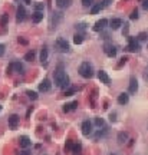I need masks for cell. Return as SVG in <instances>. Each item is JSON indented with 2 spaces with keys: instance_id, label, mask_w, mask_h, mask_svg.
Returning <instances> with one entry per match:
<instances>
[{
  "instance_id": "cell-14",
  "label": "cell",
  "mask_w": 148,
  "mask_h": 155,
  "mask_svg": "<svg viewBox=\"0 0 148 155\" xmlns=\"http://www.w3.org/2000/svg\"><path fill=\"white\" fill-rule=\"evenodd\" d=\"M91 132H92V123L89 121H85L82 123V134L88 136V135H91Z\"/></svg>"
},
{
  "instance_id": "cell-34",
  "label": "cell",
  "mask_w": 148,
  "mask_h": 155,
  "mask_svg": "<svg viewBox=\"0 0 148 155\" xmlns=\"http://www.w3.org/2000/svg\"><path fill=\"white\" fill-rule=\"evenodd\" d=\"M72 147H73V144H72L71 141H68L66 142V145H65V149H66V151H71Z\"/></svg>"
},
{
  "instance_id": "cell-10",
  "label": "cell",
  "mask_w": 148,
  "mask_h": 155,
  "mask_svg": "<svg viewBox=\"0 0 148 155\" xmlns=\"http://www.w3.org/2000/svg\"><path fill=\"white\" fill-rule=\"evenodd\" d=\"M106 25H108V20L106 19L98 20L97 23H95V26H94V30H95V32H101V30H103V29L106 27Z\"/></svg>"
},
{
  "instance_id": "cell-47",
  "label": "cell",
  "mask_w": 148,
  "mask_h": 155,
  "mask_svg": "<svg viewBox=\"0 0 148 155\" xmlns=\"http://www.w3.org/2000/svg\"><path fill=\"white\" fill-rule=\"evenodd\" d=\"M140 2H142V0H140Z\"/></svg>"
},
{
  "instance_id": "cell-29",
  "label": "cell",
  "mask_w": 148,
  "mask_h": 155,
  "mask_svg": "<svg viewBox=\"0 0 148 155\" xmlns=\"http://www.w3.org/2000/svg\"><path fill=\"white\" fill-rule=\"evenodd\" d=\"M9 23V14H3L2 19H0V25L2 26H6Z\"/></svg>"
},
{
  "instance_id": "cell-44",
  "label": "cell",
  "mask_w": 148,
  "mask_h": 155,
  "mask_svg": "<svg viewBox=\"0 0 148 155\" xmlns=\"http://www.w3.org/2000/svg\"><path fill=\"white\" fill-rule=\"evenodd\" d=\"M124 26H125V27H124V33L127 35V33H128V25H124Z\"/></svg>"
},
{
  "instance_id": "cell-19",
  "label": "cell",
  "mask_w": 148,
  "mask_h": 155,
  "mask_svg": "<svg viewBox=\"0 0 148 155\" xmlns=\"http://www.w3.org/2000/svg\"><path fill=\"white\" fill-rule=\"evenodd\" d=\"M109 25H111V29H112V30H116L119 26L122 25V20L121 19H112L109 22Z\"/></svg>"
},
{
  "instance_id": "cell-32",
  "label": "cell",
  "mask_w": 148,
  "mask_h": 155,
  "mask_svg": "<svg viewBox=\"0 0 148 155\" xmlns=\"http://www.w3.org/2000/svg\"><path fill=\"white\" fill-rule=\"evenodd\" d=\"M138 39H140V40H148V35L147 33H140V35H138Z\"/></svg>"
},
{
  "instance_id": "cell-27",
  "label": "cell",
  "mask_w": 148,
  "mask_h": 155,
  "mask_svg": "<svg viewBox=\"0 0 148 155\" xmlns=\"http://www.w3.org/2000/svg\"><path fill=\"white\" fill-rule=\"evenodd\" d=\"M82 40H84V38H82V35H79V33H76V35L73 36V43H76V45H81Z\"/></svg>"
},
{
  "instance_id": "cell-28",
  "label": "cell",
  "mask_w": 148,
  "mask_h": 155,
  "mask_svg": "<svg viewBox=\"0 0 148 155\" xmlns=\"http://www.w3.org/2000/svg\"><path fill=\"white\" fill-rule=\"evenodd\" d=\"M35 10H38V12H43V10H45V5H43L42 2L35 3Z\"/></svg>"
},
{
  "instance_id": "cell-3",
  "label": "cell",
  "mask_w": 148,
  "mask_h": 155,
  "mask_svg": "<svg viewBox=\"0 0 148 155\" xmlns=\"http://www.w3.org/2000/svg\"><path fill=\"white\" fill-rule=\"evenodd\" d=\"M62 20H63V13L60 12V10L53 13V14H52V19H51V30L56 29V27L60 25Z\"/></svg>"
},
{
  "instance_id": "cell-35",
  "label": "cell",
  "mask_w": 148,
  "mask_h": 155,
  "mask_svg": "<svg viewBox=\"0 0 148 155\" xmlns=\"http://www.w3.org/2000/svg\"><path fill=\"white\" fill-rule=\"evenodd\" d=\"M6 73H7V76H9V75H12V73H13V65H12V63L9 65V66H7V72H6Z\"/></svg>"
},
{
  "instance_id": "cell-23",
  "label": "cell",
  "mask_w": 148,
  "mask_h": 155,
  "mask_svg": "<svg viewBox=\"0 0 148 155\" xmlns=\"http://www.w3.org/2000/svg\"><path fill=\"white\" fill-rule=\"evenodd\" d=\"M81 149H82V145L81 144H73V147H72V154H79L81 152Z\"/></svg>"
},
{
  "instance_id": "cell-43",
  "label": "cell",
  "mask_w": 148,
  "mask_h": 155,
  "mask_svg": "<svg viewBox=\"0 0 148 155\" xmlns=\"http://www.w3.org/2000/svg\"><path fill=\"white\" fill-rule=\"evenodd\" d=\"M20 155H32V154H30L29 151H22V152H20Z\"/></svg>"
},
{
  "instance_id": "cell-5",
  "label": "cell",
  "mask_w": 148,
  "mask_h": 155,
  "mask_svg": "<svg viewBox=\"0 0 148 155\" xmlns=\"http://www.w3.org/2000/svg\"><path fill=\"white\" fill-rule=\"evenodd\" d=\"M129 45L127 46V50L128 52H140V49H141V46H140V43H138V40L134 38H129Z\"/></svg>"
},
{
  "instance_id": "cell-7",
  "label": "cell",
  "mask_w": 148,
  "mask_h": 155,
  "mask_svg": "<svg viewBox=\"0 0 148 155\" xmlns=\"http://www.w3.org/2000/svg\"><path fill=\"white\" fill-rule=\"evenodd\" d=\"M26 17V10L23 6H17V10H16V22L20 23V22H23Z\"/></svg>"
},
{
  "instance_id": "cell-13",
  "label": "cell",
  "mask_w": 148,
  "mask_h": 155,
  "mask_svg": "<svg viewBox=\"0 0 148 155\" xmlns=\"http://www.w3.org/2000/svg\"><path fill=\"white\" fill-rule=\"evenodd\" d=\"M128 90H129V93H135L137 90H138V82H137V79L134 76L129 79V88H128Z\"/></svg>"
},
{
  "instance_id": "cell-8",
  "label": "cell",
  "mask_w": 148,
  "mask_h": 155,
  "mask_svg": "<svg viewBox=\"0 0 148 155\" xmlns=\"http://www.w3.org/2000/svg\"><path fill=\"white\" fill-rule=\"evenodd\" d=\"M103 50H105V53H106V56H109V58H115V55H116V47L115 46L106 43V45L103 46Z\"/></svg>"
},
{
  "instance_id": "cell-24",
  "label": "cell",
  "mask_w": 148,
  "mask_h": 155,
  "mask_svg": "<svg viewBox=\"0 0 148 155\" xmlns=\"http://www.w3.org/2000/svg\"><path fill=\"white\" fill-rule=\"evenodd\" d=\"M101 9H102V3H98V5H95V6L91 9V13H92V14H97L98 12H101Z\"/></svg>"
},
{
  "instance_id": "cell-16",
  "label": "cell",
  "mask_w": 148,
  "mask_h": 155,
  "mask_svg": "<svg viewBox=\"0 0 148 155\" xmlns=\"http://www.w3.org/2000/svg\"><path fill=\"white\" fill-rule=\"evenodd\" d=\"M78 108V102L73 101V102H69V103H65L63 105V112H71V111L76 109Z\"/></svg>"
},
{
  "instance_id": "cell-22",
  "label": "cell",
  "mask_w": 148,
  "mask_h": 155,
  "mask_svg": "<svg viewBox=\"0 0 148 155\" xmlns=\"http://www.w3.org/2000/svg\"><path fill=\"white\" fill-rule=\"evenodd\" d=\"M127 139H128V134H127V132H119V134H118V142H119V144H124Z\"/></svg>"
},
{
  "instance_id": "cell-6",
  "label": "cell",
  "mask_w": 148,
  "mask_h": 155,
  "mask_svg": "<svg viewBox=\"0 0 148 155\" xmlns=\"http://www.w3.org/2000/svg\"><path fill=\"white\" fill-rule=\"evenodd\" d=\"M9 128L10 129H17V125H19V121H20V118L19 115H16V114H13V115L9 116Z\"/></svg>"
},
{
  "instance_id": "cell-46",
  "label": "cell",
  "mask_w": 148,
  "mask_h": 155,
  "mask_svg": "<svg viewBox=\"0 0 148 155\" xmlns=\"http://www.w3.org/2000/svg\"><path fill=\"white\" fill-rule=\"evenodd\" d=\"M0 109H2V106H0Z\"/></svg>"
},
{
  "instance_id": "cell-9",
  "label": "cell",
  "mask_w": 148,
  "mask_h": 155,
  "mask_svg": "<svg viewBox=\"0 0 148 155\" xmlns=\"http://www.w3.org/2000/svg\"><path fill=\"white\" fill-rule=\"evenodd\" d=\"M51 88H52V84L49 79H43V81L39 84V90H40V92H49Z\"/></svg>"
},
{
  "instance_id": "cell-15",
  "label": "cell",
  "mask_w": 148,
  "mask_h": 155,
  "mask_svg": "<svg viewBox=\"0 0 148 155\" xmlns=\"http://www.w3.org/2000/svg\"><path fill=\"white\" fill-rule=\"evenodd\" d=\"M43 12H38V10H35L32 14V20H33V23H39V22H42L43 20Z\"/></svg>"
},
{
  "instance_id": "cell-1",
  "label": "cell",
  "mask_w": 148,
  "mask_h": 155,
  "mask_svg": "<svg viewBox=\"0 0 148 155\" xmlns=\"http://www.w3.org/2000/svg\"><path fill=\"white\" fill-rule=\"evenodd\" d=\"M53 82H55V85H56L58 88H62V89H65V88L69 86V78H68V75H66V72L62 69V66L55 71Z\"/></svg>"
},
{
  "instance_id": "cell-37",
  "label": "cell",
  "mask_w": 148,
  "mask_h": 155,
  "mask_svg": "<svg viewBox=\"0 0 148 155\" xmlns=\"http://www.w3.org/2000/svg\"><path fill=\"white\" fill-rule=\"evenodd\" d=\"M82 5H84L85 7H88L92 5V0H82Z\"/></svg>"
},
{
  "instance_id": "cell-42",
  "label": "cell",
  "mask_w": 148,
  "mask_h": 155,
  "mask_svg": "<svg viewBox=\"0 0 148 155\" xmlns=\"http://www.w3.org/2000/svg\"><path fill=\"white\" fill-rule=\"evenodd\" d=\"M3 55H5V45L0 43V56H3Z\"/></svg>"
},
{
  "instance_id": "cell-39",
  "label": "cell",
  "mask_w": 148,
  "mask_h": 155,
  "mask_svg": "<svg viewBox=\"0 0 148 155\" xmlns=\"http://www.w3.org/2000/svg\"><path fill=\"white\" fill-rule=\"evenodd\" d=\"M111 2H112V0H103V2H102V7H108L111 5Z\"/></svg>"
},
{
  "instance_id": "cell-36",
  "label": "cell",
  "mask_w": 148,
  "mask_h": 155,
  "mask_svg": "<svg viewBox=\"0 0 148 155\" xmlns=\"http://www.w3.org/2000/svg\"><path fill=\"white\" fill-rule=\"evenodd\" d=\"M109 121H111V122H115V121H116V114H115V112H112V114L109 115Z\"/></svg>"
},
{
  "instance_id": "cell-2",
  "label": "cell",
  "mask_w": 148,
  "mask_h": 155,
  "mask_svg": "<svg viewBox=\"0 0 148 155\" xmlns=\"http://www.w3.org/2000/svg\"><path fill=\"white\" fill-rule=\"evenodd\" d=\"M79 73H81L82 78H86V79L92 78L94 76V68H92V65L89 62H84V63L79 66Z\"/></svg>"
},
{
  "instance_id": "cell-11",
  "label": "cell",
  "mask_w": 148,
  "mask_h": 155,
  "mask_svg": "<svg viewBox=\"0 0 148 155\" xmlns=\"http://www.w3.org/2000/svg\"><path fill=\"white\" fill-rule=\"evenodd\" d=\"M98 79H99L102 84H105V85H109L111 84V79H109L108 73H106L105 71H99V72H98Z\"/></svg>"
},
{
  "instance_id": "cell-12",
  "label": "cell",
  "mask_w": 148,
  "mask_h": 155,
  "mask_svg": "<svg viewBox=\"0 0 148 155\" xmlns=\"http://www.w3.org/2000/svg\"><path fill=\"white\" fill-rule=\"evenodd\" d=\"M19 144H20V147L22 148H29L30 145H32V141H30V138L29 136H26V135H23V136H20L19 138Z\"/></svg>"
},
{
  "instance_id": "cell-38",
  "label": "cell",
  "mask_w": 148,
  "mask_h": 155,
  "mask_svg": "<svg viewBox=\"0 0 148 155\" xmlns=\"http://www.w3.org/2000/svg\"><path fill=\"white\" fill-rule=\"evenodd\" d=\"M85 27H86L85 23H79V25H76V29H79V30H85Z\"/></svg>"
},
{
  "instance_id": "cell-4",
  "label": "cell",
  "mask_w": 148,
  "mask_h": 155,
  "mask_svg": "<svg viewBox=\"0 0 148 155\" xmlns=\"http://www.w3.org/2000/svg\"><path fill=\"white\" fill-rule=\"evenodd\" d=\"M55 46H56V49H58L59 52H62V53H68V52L71 50V46H69V43H68L65 39H62V38L56 39Z\"/></svg>"
},
{
  "instance_id": "cell-25",
  "label": "cell",
  "mask_w": 148,
  "mask_h": 155,
  "mask_svg": "<svg viewBox=\"0 0 148 155\" xmlns=\"http://www.w3.org/2000/svg\"><path fill=\"white\" fill-rule=\"evenodd\" d=\"M26 95H27L29 99H32V101H36V99H38V93H36V92H33V90H27V92H26Z\"/></svg>"
},
{
  "instance_id": "cell-30",
  "label": "cell",
  "mask_w": 148,
  "mask_h": 155,
  "mask_svg": "<svg viewBox=\"0 0 148 155\" xmlns=\"http://www.w3.org/2000/svg\"><path fill=\"white\" fill-rule=\"evenodd\" d=\"M95 125L101 128V126H103V125H105V122H103L102 118H95Z\"/></svg>"
},
{
  "instance_id": "cell-45",
  "label": "cell",
  "mask_w": 148,
  "mask_h": 155,
  "mask_svg": "<svg viewBox=\"0 0 148 155\" xmlns=\"http://www.w3.org/2000/svg\"><path fill=\"white\" fill-rule=\"evenodd\" d=\"M25 3L26 5H32V3H30V0H25Z\"/></svg>"
},
{
  "instance_id": "cell-26",
  "label": "cell",
  "mask_w": 148,
  "mask_h": 155,
  "mask_svg": "<svg viewBox=\"0 0 148 155\" xmlns=\"http://www.w3.org/2000/svg\"><path fill=\"white\" fill-rule=\"evenodd\" d=\"M33 59H35V52L30 50V52H27L25 55V60H27V62H32Z\"/></svg>"
},
{
  "instance_id": "cell-40",
  "label": "cell",
  "mask_w": 148,
  "mask_h": 155,
  "mask_svg": "<svg viewBox=\"0 0 148 155\" xmlns=\"http://www.w3.org/2000/svg\"><path fill=\"white\" fill-rule=\"evenodd\" d=\"M127 60H128V59H127V58H122V59H121V62L118 63V68H121L122 65H125V62H127Z\"/></svg>"
},
{
  "instance_id": "cell-17",
  "label": "cell",
  "mask_w": 148,
  "mask_h": 155,
  "mask_svg": "<svg viewBox=\"0 0 148 155\" xmlns=\"http://www.w3.org/2000/svg\"><path fill=\"white\" fill-rule=\"evenodd\" d=\"M40 62H42V65H46V62H48V47L46 46H43L40 50Z\"/></svg>"
},
{
  "instance_id": "cell-21",
  "label": "cell",
  "mask_w": 148,
  "mask_h": 155,
  "mask_svg": "<svg viewBox=\"0 0 148 155\" xmlns=\"http://www.w3.org/2000/svg\"><path fill=\"white\" fill-rule=\"evenodd\" d=\"M12 65H13V69L17 73H23V66H22L20 62H12Z\"/></svg>"
},
{
  "instance_id": "cell-31",
  "label": "cell",
  "mask_w": 148,
  "mask_h": 155,
  "mask_svg": "<svg viewBox=\"0 0 148 155\" xmlns=\"http://www.w3.org/2000/svg\"><path fill=\"white\" fill-rule=\"evenodd\" d=\"M129 17H131V20H137V19H138V12H137V9H135V10H132V13H131V16H129Z\"/></svg>"
},
{
  "instance_id": "cell-41",
  "label": "cell",
  "mask_w": 148,
  "mask_h": 155,
  "mask_svg": "<svg viewBox=\"0 0 148 155\" xmlns=\"http://www.w3.org/2000/svg\"><path fill=\"white\" fill-rule=\"evenodd\" d=\"M142 7L145 10H148V0H142Z\"/></svg>"
},
{
  "instance_id": "cell-18",
  "label": "cell",
  "mask_w": 148,
  "mask_h": 155,
  "mask_svg": "<svg viewBox=\"0 0 148 155\" xmlns=\"http://www.w3.org/2000/svg\"><path fill=\"white\" fill-rule=\"evenodd\" d=\"M72 3V0H56V6L59 9H65V7H69Z\"/></svg>"
},
{
  "instance_id": "cell-33",
  "label": "cell",
  "mask_w": 148,
  "mask_h": 155,
  "mask_svg": "<svg viewBox=\"0 0 148 155\" xmlns=\"http://www.w3.org/2000/svg\"><path fill=\"white\" fill-rule=\"evenodd\" d=\"M17 42H19L20 45H27V43H29V42H27V40H26L25 38H22V36H20V38L17 39Z\"/></svg>"
},
{
  "instance_id": "cell-20",
  "label": "cell",
  "mask_w": 148,
  "mask_h": 155,
  "mask_svg": "<svg viewBox=\"0 0 148 155\" xmlns=\"http://www.w3.org/2000/svg\"><path fill=\"white\" fill-rule=\"evenodd\" d=\"M128 101H129V98L127 93H121V95L118 96V103H119V105H125V103H128Z\"/></svg>"
}]
</instances>
